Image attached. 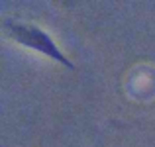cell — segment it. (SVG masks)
Here are the masks:
<instances>
[{
    "label": "cell",
    "instance_id": "6da1fadb",
    "mask_svg": "<svg viewBox=\"0 0 155 147\" xmlns=\"http://www.w3.org/2000/svg\"><path fill=\"white\" fill-rule=\"evenodd\" d=\"M12 31H14L16 39L22 43H26L28 47H34V49H39L41 53H45V55L53 57V59H57L59 63H65L67 67H73L71 63H69L67 59H65L63 55L59 53V49L53 45V41L49 38H47L43 31H39L38 28H26V26H12Z\"/></svg>",
    "mask_w": 155,
    "mask_h": 147
}]
</instances>
